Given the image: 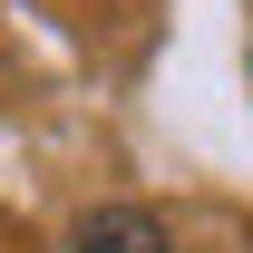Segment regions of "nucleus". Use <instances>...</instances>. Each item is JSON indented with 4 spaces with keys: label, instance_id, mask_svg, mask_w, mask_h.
<instances>
[{
    "label": "nucleus",
    "instance_id": "nucleus-1",
    "mask_svg": "<svg viewBox=\"0 0 253 253\" xmlns=\"http://www.w3.org/2000/svg\"><path fill=\"white\" fill-rule=\"evenodd\" d=\"M68 253H175V244L146 205H97V214L68 224Z\"/></svg>",
    "mask_w": 253,
    "mask_h": 253
}]
</instances>
